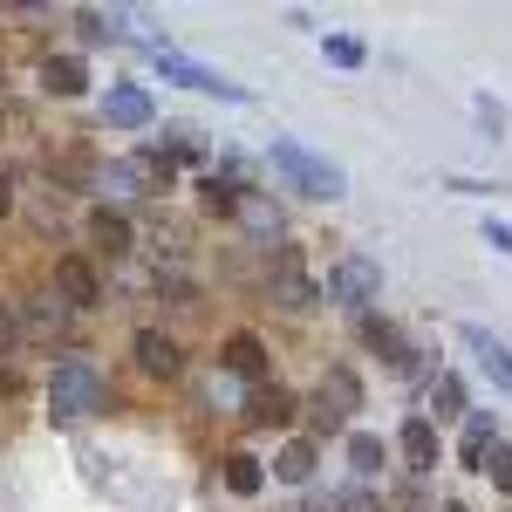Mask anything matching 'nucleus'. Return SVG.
<instances>
[{
	"instance_id": "obj_27",
	"label": "nucleus",
	"mask_w": 512,
	"mask_h": 512,
	"mask_svg": "<svg viewBox=\"0 0 512 512\" xmlns=\"http://www.w3.org/2000/svg\"><path fill=\"white\" fill-rule=\"evenodd\" d=\"M485 472H492V485H512V451H492V465H485Z\"/></svg>"
},
{
	"instance_id": "obj_6",
	"label": "nucleus",
	"mask_w": 512,
	"mask_h": 512,
	"mask_svg": "<svg viewBox=\"0 0 512 512\" xmlns=\"http://www.w3.org/2000/svg\"><path fill=\"white\" fill-rule=\"evenodd\" d=\"M355 410H362V383H355V369H328L315 383V417L335 431V424H349Z\"/></svg>"
},
{
	"instance_id": "obj_17",
	"label": "nucleus",
	"mask_w": 512,
	"mask_h": 512,
	"mask_svg": "<svg viewBox=\"0 0 512 512\" xmlns=\"http://www.w3.org/2000/svg\"><path fill=\"white\" fill-rule=\"evenodd\" d=\"M396 444H403V458H410L417 472H424V465H437V431H431V424H424V417H410Z\"/></svg>"
},
{
	"instance_id": "obj_19",
	"label": "nucleus",
	"mask_w": 512,
	"mask_h": 512,
	"mask_svg": "<svg viewBox=\"0 0 512 512\" xmlns=\"http://www.w3.org/2000/svg\"><path fill=\"white\" fill-rule=\"evenodd\" d=\"M465 342H472V349H478V362H485V369H492V376H499V383L512 390V355L499 349V342H492L485 328H465Z\"/></svg>"
},
{
	"instance_id": "obj_24",
	"label": "nucleus",
	"mask_w": 512,
	"mask_h": 512,
	"mask_svg": "<svg viewBox=\"0 0 512 512\" xmlns=\"http://www.w3.org/2000/svg\"><path fill=\"white\" fill-rule=\"evenodd\" d=\"M431 403H437V417H458V410H465V390H458V376H437Z\"/></svg>"
},
{
	"instance_id": "obj_29",
	"label": "nucleus",
	"mask_w": 512,
	"mask_h": 512,
	"mask_svg": "<svg viewBox=\"0 0 512 512\" xmlns=\"http://www.w3.org/2000/svg\"><path fill=\"white\" fill-rule=\"evenodd\" d=\"M444 512H465V506H444Z\"/></svg>"
},
{
	"instance_id": "obj_21",
	"label": "nucleus",
	"mask_w": 512,
	"mask_h": 512,
	"mask_svg": "<svg viewBox=\"0 0 512 512\" xmlns=\"http://www.w3.org/2000/svg\"><path fill=\"white\" fill-rule=\"evenodd\" d=\"M198 192H205V212H239V198H246L233 178H205Z\"/></svg>"
},
{
	"instance_id": "obj_23",
	"label": "nucleus",
	"mask_w": 512,
	"mask_h": 512,
	"mask_svg": "<svg viewBox=\"0 0 512 512\" xmlns=\"http://www.w3.org/2000/svg\"><path fill=\"white\" fill-rule=\"evenodd\" d=\"M485 444H492V424H485V417H472V424H465V465H478V472H485Z\"/></svg>"
},
{
	"instance_id": "obj_8",
	"label": "nucleus",
	"mask_w": 512,
	"mask_h": 512,
	"mask_svg": "<svg viewBox=\"0 0 512 512\" xmlns=\"http://www.w3.org/2000/svg\"><path fill=\"white\" fill-rule=\"evenodd\" d=\"M55 301H69V308H96V301H103V280H96V267H89L82 253L55 260Z\"/></svg>"
},
{
	"instance_id": "obj_12",
	"label": "nucleus",
	"mask_w": 512,
	"mask_h": 512,
	"mask_svg": "<svg viewBox=\"0 0 512 512\" xmlns=\"http://www.w3.org/2000/svg\"><path fill=\"white\" fill-rule=\"evenodd\" d=\"M362 342L383 355L390 369H410V342H403V328H390L383 315H362Z\"/></svg>"
},
{
	"instance_id": "obj_15",
	"label": "nucleus",
	"mask_w": 512,
	"mask_h": 512,
	"mask_svg": "<svg viewBox=\"0 0 512 512\" xmlns=\"http://www.w3.org/2000/svg\"><path fill=\"white\" fill-rule=\"evenodd\" d=\"M274 478H287V485H308V478H315V444H308V437H294V444H280V458H274Z\"/></svg>"
},
{
	"instance_id": "obj_7",
	"label": "nucleus",
	"mask_w": 512,
	"mask_h": 512,
	"mask_svg": "<svg viewBox=\"0 0 512 512\" xmlns=\"http://www.w3.org/2000/svg\"><path fill=\"white\" fill-rule=\"evenodd\" d=\"M151 117H158V103H151V89H137V82H123V89L103 96V123H110V130H151Z\"/></svg>"
},
{
	"instance_id": "obj_5",
	"label": "nucleus",
	"mask_w": 512,
	"mask_h": 512,
	"mask_svg": "<svg viewBox=\"0 0 512 512\" xmlns=\"http://www.w3.org/2000/svg\"><path fill=\"white\" fill-rule=\"evenodd\" d=\"M158 69L171 82H185V89H198V96H226V103H246V89L226 76H212L205 62H192V55H178V48H158Z\"/></svg>"
},
{
	"instance_id": "obj_10",
	"label": "nucleus",
	"mask_w": 512,
	"mask_h": 512,
	"mask_svg": "<svg viewBox=\"0 0 512 512\" xmlns=\"http://www.w3.org/2000/svg\"><path fill=\"white\" fill-rule=\"evenodd\" d=\"M219 362H226L233 376H267V342L239 328V335H226V349H219Z\"/></svg>"
},
{
	"instance_id": "obj_3",
	"label": "nucleus",
	"mask_w": 512,
	"mask_h": 512,
	"mask_svg": "<svg viewBox=\"0 0 512 512\" xmlns=\"http://www.w3.org/2000/svg\"><path fill=\"white\" fill-rule=\"evenodd\" d=\"M267 294H274V308H287V315H308V308L321 301V287L308 280V267H301V253H294V246H280V253H274Z\"/></svg>"
},
{
	"instance_id": "obj_11",
	"label": "nucleus",
	"mask_w": 512,
	"mask_h": 512,
	"mask_svg": "<svg viewBox=\"0 0 512 512\" xmlns=\"http://www.w3.org/2000/svg\"><path fill=\"white\" fill-rule=\"evenodd\" d=\"M89 239H96V246H103L110 260H123V253L137 246V233H130V219H123V212H110V205H103V212H89Z\"/></svg>"
},
{
	"instance_id": "obj_26",
	"label": "nucleus",
	"mask_w": 512,
	"mask_h": 512,
	"mask_svg": "<svg viewBox=\"0 0 512 512\" xmlns=\"http://www.w3.org/2000/svg\"><path fill=\"white\" fill-rule=\"evenodd\" d=\"M21 342V315H14V301H0V355Z\"/></svg>"
},
{
	"instance_id": "obj_14",
	"label": "nucleus",
	"mask_w": 512,
	"mask_h": 512,
	"mask_svg": "<svg viewBox=\"0 0 512 512\" xmlns=\"http://www.w3.org/2000/svg\"><path fill=\"white\" fill-rule=\"evenodd\" d=\"M41 82H48L55 96H82V89H89V69H82L76 55H48V62H41Z\"/></svg>"
},
{
	"instance_id": "obj_28",
	"label": "nucleus",
	"mask_w": 512,
	"mask_h": 512,
	"mask_svg": "<svg viewBox=\"0 0 512 512\" xmlns=\"http://www.w3.org/2000/svg\"><path fill=\"white\" fill-rule=\"evenodd\" d=\"M7 212H14V171L0 164V219H7Z\"/></svg>"
},
{
	"instance_id": "obj_25",
	"label": "nucleus",
	"mask_w": 512,
	"mask_h": 512,
	"mask_svg": "<svg viewBox=\"0 0 512 512\" xmlns=\"http://www.w3.org/2000/svg\"><path fill=\"white\" fill-rule=\"evenodd\" d=\"M328 62H335V69H362V41H349V35H328Z\"/></svg>"
},
{
	"instance_id": "obj_18",
	"label": "nucleus",
	"mask_w": 512,
	"mask_h": 512,
	"mask_svg": "<svg viewBox=\"0 0 512 512\" xmlns=\"http://www.w3.org/2000/svg\"><path fill=\"white\" fill-rule=\"evenodd\" d=\"M226 485H233L239 499H253V492L267 485V472H260V458H253V451H233V458H226Z\"/></svg>"
},
{
	"instance_id": "obj_13",
	"label": "nucleus",
	"mask_w": 512,
	"mask_h": 512,
	"mask_svg": "<svg viewBox=\"0 0 512 512\" xmlns=\"http://www.w3.org/2000/svg\"><path fill=\"white\" fill-rule=\"evenodd\" d=\"M21 335H28V342H62V335H69V301H55V294H48L35 315L21 321Z\"/></svg>"
},
{
	"instance_id": "obj_9",
	"label": "nucleus",
	"mask_w": 512,
	"mask_h": 512,
	"mask_svg": "<svg viewBox=\"0 0 512 512\" xmlns=\"http://www.w3.org/2000/svg\"><path fill=\"white\" fill-rule=\"evenodd\" d=\"M130 349H137V369H144V376H164V383H171V376L185 369V349H178L164 328H137V342H130Z\"/></svg>"
},
{
	"instance_id": "obj_22",
	"label": "nucleus",
	"mask_w": 512,
	"mask_h": 512,
	"mask_svg": "<svg viewBox=\"0 0 512 512\" xmlns=\"http://www.w3.org/2000/svg\"><path fill=\"white\" fill-rule=\"evenodd\" d=\"M349 458H355V472H383V437L355 431V437H349Z\"/></svg>"
},
{
	"instance_id": "obj_2",
	"label": "nucleus",
	"mask_w": 512,
	"mask_h": 512,
	"mask_svg": "<svg viewBox=\"0 0 512 512\" xmlns=\"http://www.w3.org/2000/svg\"><path fill=\"white\" fill-rule=\"evenodd\" d=\"M274 171L294 185V192H308V198H342V192H349L342 164L315 158V151H308V144H294V137H274Z\"/></svg>"
},
{
	"instance_id": "obj_20",
	"label": "nucleus",
	"mask_w": 512,
	"mask_h": 512,
	"mask_svg": "<svg viewBox=\"0 0 512 512\" xmlns=\"http://www.w3.org/2000/svg\"><path fill=\"white\" fill-rule=\"evenodd\" d=\"M246 417H253V424H287V417H294V396H287V390L274 383V390H260V396H253V410H246Z\"/></svg>"
},
{
	"instance_id": "obj_16",
	"label": "nucleus",
	"mask_w": 512,
	"mask_h": 512,
	"mask_svg": "<svg viewBox=\"0 0 512 512\" xmlns=\"http://www.w3.org/2000/svg\"><path fill=\"white\" fill-rule=\"evenodd\" d=\"M233 219H239V226H246L253 239H280V205H267V198H253V192L239 198Z\"/></svg>"
},
{
	"instance_id": "obj_1",
	"label": "nucleus",
	"mask_w": 512,
	"mask_h": 512,
	"mask_svg": "<svg viewBox=\"0 0 512 512\" xmlns=\"http://www.w3.org/2000/svg\"><path fill=\"white\" fill-rule=\"evenodd\" d=\"M48 410H55L62 424L103 410V376H96L89 355H62V362H55V376H48Z\"/></svg>"
},
{
	"instance_id": "obj_4",
	"label": "nucleus",
	"mask_w": 512,
	"mask_h": 512,
	"mask_svg": "<svg viewBox=\"0 0 512 512\" xmlns=\"http://www.w3.org/2000/svg\"><path fill=\"white\" fill-rule=\"evenodd\" d=\"M321 294L362 308V301H376V294H383V267H376V260H362V253H349V260H335V267H328V287H321Z\"/></svg>"
}]
</instances>
